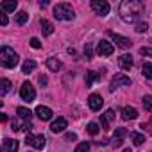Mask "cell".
Segmentation results:
<instances>
[{"label":"cell","mask_w":152,"mask_h":152,"mask_svg":"<svg viewBox=\"0 0 152 152\" xmlns=\"http://www.w3.org/2000/svg\"><path fill=\"white\" fill-rule=\"evenodd\" d=\"M124 152H132V150H131V148H125V150H124Z\"/></svg>","instance_id":"obj_40"},{"label":"cell","mask_w":152,"mask_h":152,"mask_svg":"<svg viewBox=\"0 0 152 152\" xmlns=\"http://www.w3.org/2000/svg\"><path fill=\"white\" fill-rule=\"evenodd\" d=\"M102 104H104V100H102L100 95H97V93L90 95V99H88V106H90L91 111H99V109L102 107Z\"/></svg>","instance_id":"obj_12"},{"label":"cell","mask_w":152,"mask_h":152,"mask_svg":"<svg viewBox=\"0 0 152 152\" xmlns=\"http://www.w3.org/2000/svg\"><path fill=\"white\" fill-rule=\"evenodd\" d=\"M20 97H22V100H25V102H32V100L36 99V90H34V86H32L31 83H23L22 88H20Z\"/></svg>","instance_id":"obj_5"},{"label":"cell","mask_w":152,"mask_h":152,"mask_svg":"<svg viewBox=\"0 0 152 152\" xmlns=\"http://www.w3.org/2000/svg\"><path fill=\"white\" fill-rule=\"evenodd\" d=\"M140 54L141 56H147V57H152V48L150 47H141L140 48Z\"/></svg>","instance_id":"obj_33"},{"label":"cell","mask_w":152,"mask_h":152,"mask_svg":"<svg viewBox=\"0 0 152 152\" xmlns=\"http://www.w3.org/2000/svg\"><path fill=\"white\" fill-rule=\"evenodd\" d=\"M127 136V131L125 129H116L115 131V136L111 138V145L115 147V148H118V147H122V143H124V138Z\"/></svg>","instance_id":"obj_11"},{"label":"cell","mask_w":152,"mask_h":152,"mask_svg":"<svg viewBox=\"0 0 152 152\" xmlns=\"http://www.w3.org/2000/svg\"><path fill=\"white\" fill-rule=\"evenodd\" d=\"M75 152H90V143H79Z\"/></svg>","instance_id":"obj_32"},{"label":"cell","mask_w":152,"mask_h":152,"mask_svg":"<svg viewBox=\"0 0 152 152\" xmlns=\"http://www.w3.org/2000/svg\"><path fill=\"white\" fill-rule=\"evenodd\" d=\"M54 16L61 22H70L75 18V11L70 4H57L54 7Z\"/></svg>","instance_id":"obj_3"},{"label":"cell","mask_w":152,"mask_h":152,"mask_svg":"<svg viewBox=\"0 0 152 152\" xmlns=\"http://www.w3.org/2000/svg\"><path fill=\"white\" fill-rule=\"evenodd\" d=\"M141 73L145 75L147 79H152V63H143V66H141Z\"/></svg>","instance_id":"obj_26"},{"label":"cell","mask_w":152,"mask_h":152,"mask_svg":"<svg viewBox=\"0 0 152 152\" xmlns=\"http://www.w3.org/2000/svg\"><path fill=\"white\" fill-rule=\"evenodd\" d=\"M16 113H18V116L23 120V122H31V118H32V113H31V109H27V107H18L16 109Z\"/></svg>","instance_id":"obj_21"},{"label":"cell","mask_w":152,"mask_h":152,"mask_svg":"<svg viewBox=\"0 0 152 152\" xmlns=\"http://www.w3.org/2000/svg\"><path fill=\"white\" fill-rule=\"evenodd\" d=\"M66 125H68L66 118H64V116H57V118L52 122V125H50V131H52V132H63V131L66 129Z\"/></svg>","instance_id":"obj_10"},{"label":"cell","mask_w":152,"mask_h":152,"mask_svg":"<svg viewBox=\"0 0 152 152\" xmlns=\"http://www.w3.org/2000/svg\"><path fill=\"white\" fill-rule=\"evenodd\" d=\"M25 143L36 150H43L45 145H47V138L43 134H27L25 136Z\"/></svg>","instance_id":"obj_4"},{"label":"cell","mask_w":152,"mask_h":152,"mask_svg":"<svg viewBox=\"0 0 152 152\" xmlns=\"http://www.w3.org/2000/svg\"><path fill=\"white\" fill-rule=\"evenodd\" d=\"M0 23H2V25H7V16H6V13H0Z\"/></svg>","instance_id":"obj_36"},{"label":"cell","mask_w":152,"mask_h":152,"mask_svg":"<svg viewBox=\"0 0 152 152\" xmlns=\"http://www.w3.org/2000/svg\"><path fill=\"white\" fill-rule=\"evenodd\" d=\"M148 31V23L147 22H138L136 23V32H147Z\"/></svg>","instance_id":"obj_29"},{"label":"cell","mask_w":152,"mask_h":152,"mask_svg":"<svg viewBox=\"0 0 152 152\" xmlns=\"http://www.w3.org/2000/svg\"><path fill=\"white\" fill-rule=\"evenodd\" d=\"M47 83H48V79L45 77V75H39V84H41V86H45Z\"/></svg>","instance_id":"obj_37"},{"label":"cell","mask_w":152,"mask_h":152,"mask_svg":"<svg viewBox=\"0 0 152 152\" xmlns=\"http://www.w3.org/2000/svg\"><path fill=\"white\" fill-rule=\"evenodd\" d=\"M39 25H41V32H43V36H50V34L54 32V25H52V22H48V20H41Z\"/></svg>","instance_id":"obj_20"},{"label":"cell","mask_w":152,"mask_h":152,"mask_svg":"<svg viewBox=\"0 0 152 152\" xmlns=\"http://www.w3.org/2000/svg\"><path fill=\"white\" fill-rule=\"evenodd\" d=\"M16 7H18V2H16V0H6V2L0 4V9H2L4 13H13Z\"/></svg>","instance_id":"obj_18"},{"label":"cell","mask_w":152,"mask_h":152,"mask_svg":"<svg viewBox=\"0 0 152 152\" xmlns=\"http://www.w3.org/2000/svg\"><path fill=\"white\" fill-rule=\"evenodd\" d=\"M122 86H131V79L124 73H116L111 79V90H116V88H122Z\"/></svg>","instance_id":"obj_7"},{"label":"cell","mask_w":152,"mask_h":152,"mask_svg":"<svg viewBox=\"0 0 152 152\" xmlns=\"http://www.w3.org/2000/svg\"><path fill=\"white\" fill-rule=\"evenodd\" d=\"M84 56H86V59H93V47H91V43H86V47H84Z\"/></svg>","instance_id":"obj_30"},{"label":"cell","mask_w":152,"mask_h":152,"mask_svg":"<svg viewBox=\"0 0 152 152\" xmlns=\"http://www.w3.org/2000/svg\"><path fill=\"white\" fill-rule=\"evenodd\" d=\"M36 115H38L43 122H47V120H50V118H52V115H54V113H52V109H50V107H47V106H38V107H36Z\"/></svg>","instance_id":"obj_14"},{"label":"cell","mask_w":152,"mask_h":152,"mask_svg":"<svg viewBox=\"0 0 152 152\" xmlns=\"http://www.w3.org/2000/svg\"><path fill=\"white\" fill-rule=\"evenodd\" d=\"M91 9L95 11V15H99V16H106L107 13H109V4L106 2V0H93L91 2Z\"/></svg>","instance_id":"obj_6"},{"label":"cell","mask_w":152,"mask_h":152,"mask_svg":"<svg viewBox=\"0 0 152 152\" xmlns=\"http://www.w3.org/2000/svg\"><path fill=\"white\" fill-rule=\"evenodd\" d=\"M64 140H66V141H75V140H77V134H75V132H66Z\"/></svg>","instance_id":"obj_35"},{"label":"cell","mask_w":152,"mask_h":152,"mask_svg":"<svg viewBox=\"0 0 152 152\" xmlns=\"http://www.w3.org/2000/svg\"><path fill=\"white\" fill-rule=\"evenodd\" d=\"M20 61V56L11 48V47H2V50H0V63H2V66L6 68H15Z\"/></svg>","instance_id":"obj_2"},{"label":"cell","mask_w":152,"mask_h":152,"mask_svg":"<svg viewBox=\"0 0 152 152\" xmlns=\"http://www.w3.org/2000/svg\"><path fill=\"white\" fill-rule=\"evenodd\" d=\"M97 52H99V56H111V54L115 52V47H113V43L102 39V41L97 45Z\"/></svg>","instance_id":"obj_8"},{"label":"cell","mask_w":152,"mask_h":152,"mask_svg":"<svg viewBox=\"0 0 152 152\" xmlns=\"http://www.w3.org/2000/svg\"><path fill=\"white\" fill-rule=\"evenodd\" d=\"M107 34L111 36V39H113V41H115V43H116L120 48H129V47L132 45L129 38H124V36H120V34H115V32H111V31H109Z\"/></svg>","instance_id":"obj_9"},{"label":"cell","mask_w":152,"mask_h":152,"mask_svg":"<svg viewBox=\"0 0 152 152\" xmlns=\"http://www.w3.org/2000/svg\"><path fill=\"white\" fill-rule=\"evenodd\" d=\"M102 77V73H97V72H88V77H86V88H90L93 84L95 79H100Z\"/></svg>","instance_id":"obj_24"},{"label":"cell","mask_w":152,"mask_h":152,"mask_svg":"<svg viewBox=\"0 0 152 152\" xmlns=\"http://www.w3.org/2000/svg\"><path fill=\"white\" fill-rule=\"evenodd\" d=\"M115 120V111L113 109H107L102 116H100V124H102V129H109V122Z\"/></svg>","instance_id":"obj_16"},{"label":"cell","mask_w":152,"mask_h":152,"mask_svg":"<svg viewBox=\"0 0 152 152\" xmlns=\"http://www.w3.org/2000/svg\"><path fill=\"white\" fill-rule=\"evenodd\" d=\"M118 64L122 70H131L132 68V56L131 54H122L118 57Z\"/></svg>","instance_id":"obj_13"},{"label":"cell","mask_w":152,"mask_h":152,"mask_svg":"<svg viewBox=\"0 0 152 152\" xmlns=\"http://www.w3.org/2000/svg\"><path fill=\"white\" fill-rule=\"evenodd\" d=\"M86 129H88V132H90L91 136H95V134L99 132V125H97L95 122H91V124H88V127H86Z\"/></svg>","instance_id":"obj_31"},{"label":"cell","mask_w":152,"mask_h":152,"mask_svg":"<svg viewBox=\"0 0 152 152\" xmlns=\"http://www.w3.org/2000/svg\"><path fill=\"white\" fill-rule=\"evenodd\" d=\"M31 47H32V48H41L39 39H38V38H31Z\"/></svg>","instance_id":"obj_34"},{"label":"cell","mask_w":152,"mask_h":152,"mask_svg":"<svg viewBox=\"0 0 152 152\" xmlns=\"http://www.w3.org/2000/svg\"><path fill=\"white\" fill-rule=\"evenodd\" d=\"M138 116V111L132 107V106H125L124 109H122V118L124 120H134Z\"/></svg>","instance_id":"obj_17"},{"label":"cell","mask_w":152,"mask_h":152,"mask_svg":"<svg viewBox=\"0 0 152 152\" xmlns=\"http://www.w3.org/2000/svg\"><path fill=\"white\" fill-rule=\"evenodd\" d=\"M39 6H41V7H47V6H48V2H47V0H41Z\"/></svg>","instance_id":"obj_39"},{"label":"cell","mask_w":152,"mask_h":152,"mask_svg":"<svg viewBox=\"0 0 152 152\" xmlns=\"http://www.w3.org/2000/svg\"><path fill=\"white\" fill-rule=\"evenodd\" d=\"M9 90H11V81L9 79H2V81H0V93L6 95Z\"/></svg>","instance_id":"obj_27"},{"label":"cell","mask_w":152,"mask_h":152,"mask_svg":"<svg viewBox=\"0 0 152 152\" xmlns=\"http://www.w3.org/2000/svg\"><path fill=\"white\" fill-rule=\"evenodd\" d=\"M0 120H2V122H7V115L2 113V115H0Z\"/></svg>","instance_id":"obj_38"},{"label":"cell","mask_w":152,"mask_h":152,"mask_svg":"<svg viewBox=\"0 0 152 152\" xmlns=\"http://www.w3.org/2000/svg\"><path fill=\"white\" fill-rule=\"evenodd\" d=\"M145 11V6L140 2V0H124L118 7V13H120V18L125 22V23H132L136 22Z\"/></svg>","instance_id":"obj_1"},{"label":"cell","mask_w":152,"mask_h":152,"mask_svg":"<svg viewBox=\"0 0 152 152\" xmlns=\"http://www.w3.org/2000/svg\"><path fill=\"white\" fill-rule=\"evenodd\" d=\"M18 147H20V143L16 140H11V138H6L2 143L4 152H18Z\"/></svg>","instance_id":"obj_15"},{"label":"cell","mask_w":152,"mask_h":152,"mask_svg":"<svg viewBox=\"0 0 152 152\" xmlns=\"http://www.w3.org/2000/svg\"><path fill=\"white\" fill-rule=\"evenodd\" d=\"M61 66H63V64H61V61H59L57 57H48V59H47V68H48L50 72H59Z\"/></svg>","instance_id":"obj_19"},{"label":"cell","mask_w":152,"mask_h":152,"mask_svg":"<svg viewBox=\"0 0 152 152\" xmlns=\"http://www.w3.org/2000/svg\"><path fill=\"white\" fill-rule=\"evenodd\" d=\"M27 20H29V15H27L25 11H20V13H16V15H15V22H16L18 25H23Z\"/></svg>","instance_id":"obj_25"},{"label":"cell","mask_w":152,"mask_h":152,"mask_svg":"<svg viewBox=\"0 0 152 152\" xmlns=\"http://www.w3.org/2000/svg\"><path fill=\"white\" fill-rule=\"evenodd\" d=\"M34 68H36V61H32V59H27L23 64H22V73H31V72H34Z\"/></svg>","instance_id":"obj_22"},{"label":"cell","mask_w":152,"mask_h":152,"mask_svg":"<svg viewBox=\"0 0 152 152\" xmlns=\"http://www.w3.org/2000/svg\"><path fill=\"white\" fill-rule=\"evenodd\" d=\"M131 138H132V143H134L136 147H140V145L145 143V134H141V132H132Z\"/></svg>","instance_id":"obj_23"},{"label":"cell","mask_w":152,"mask_h":152,"mask_svg":"<svg viewBox=\"0 0 152 152\" xmlns=\"http://www.w3.org/2000/svg\"><path fill=\"white\" fill-rule=\"evenodd\" d=\"M141 102H143V107H145L147 111H152V97H150V95H145V97L141 99Z\"/></svg>","instance_id":"obj_28"}]
</instances>
